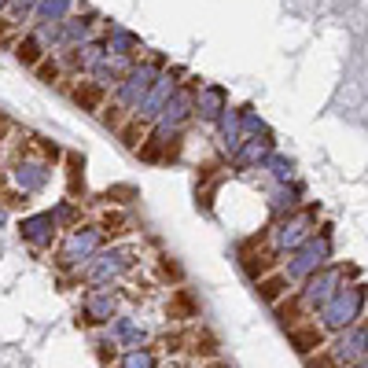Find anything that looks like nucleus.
<instances>
[{"instance_id": "39448f33", "label": "nucleus", "mask_w": 368, "mask_h": 368, "mask_svg": "<svg viewBox=\"0 0 368 368\" xmlns=\"http://www.w3.org/2000/svg\"><path fill=\"white\" fill-rule=\"evenodd\" d=\"M221 103H225V92H221L218 85H207L195 107H199V114H203V118H213V114L221 111Z\"/></svg>"}, {"instance_id": "20e7f679", "label": "nucleus", "mask_w": 368, "mask_h": 368, "mask_svg": "<svg viewBox=\"0 0 368 368\" xmlns=\"http://www.w3.org/2000/svg\"><path fill=\"white\" fill-rule=\"evenodd\" d=\"M170 317H173V320L199 317V306H195V299H192V295H188L184 288H177V291H173V299H170Z\"/></svg>"}, {"instance_id": "423d86ee", "label": "nucleus", "mask_w": 368, "mask_h": 368, "mask_svg": "<svg viewBox=\"0 0 368 368\" xmlns=\"http://www.w3.org/2000/svg\"><path fill=\"white\" fill-rule=\"evenodd\" d=\"M144 133H148V122H144V118H129V125L122 129V144L137 151L140 144H144Z\"/></svg>"}, {"instance_id": "f03ea898", "label": "nucleus", "mask_w": 368, "mask_h": 368, "mask_svg": "<svg viewBox=\"0 0 368 368\" xmlns=\"http://www.w3.org/2000/svg\"><path fill=\"white\" fill-rule=\"evenodd\" d=\"M272 313H277V324L280 328H295V324H302L306 317H310V302H306V295H288V299H280L277 306H272Z\"/></svg>"}, {"instance_id": "0eeeda50", "label": "nucleus", "mask_w": 368, "mask_h": 368, "mask_svg": "<svg viewBox=\"0 0 368 368\" xmlns=\"http://www.w3.org/2000/svg\"><path fill=\"white\" fill-rule=\"evenodd\" d=\"M192 350L203 353V358H213V353H218V339H213L210 331H195V335H192Z\"/></svg>"}, {"instance_id": "6e6552de", "label": "nucleus", "mask_w": 368, "mask_h": 368, "mask_svg": "<svg viewBox=\"0 0 368 368\" xmlns=\"http://www.w3.org/2000/svg\"><path fill=\"white\" fill-rule=\"evenodd\" d=\"M100 96H103V92H100L96 85H89V89H78V92H74V100H78V103H85V107H96Z\"/></svg>"}, {"instance_id": "7ed1b4c3", "label": "nucleus", "mask_w": 368, "mask_h": 368, "mask_svg": "<svg viewBox=\"0 0 368 368\" xmlns=\"http://www.w3.org/2000/svg\"><path fill=\"white\" fill-rule=\"evenodd\" d=\"M288 295H291V277H288V272H269V277L265 280H258V299H262V302H269V306H277L280 299H288Z\"/></svg>"}, {"instance_id": "f257e3e1", "label": "nucleus", "mask_w": 368, "mask_h": 368, "mask_svg": "<svg viewBox=\"0 0 368 368\" xmlns=\"http://www.w3.org/2000/svg\"><path fill=\"white\" fill-rule=\"evenodd\" d=\"M288 339H291L295 353H302V358H313V353H320V350H324V342H328L324 328H320L317 320H302V324H295L288 331Z\"/></svg>"}]
</instances>
